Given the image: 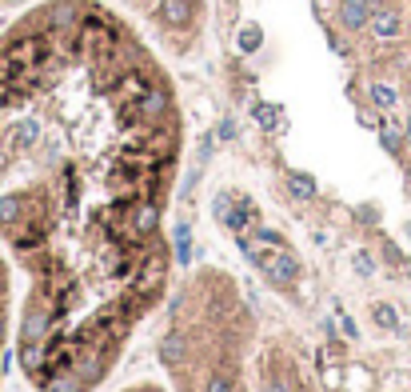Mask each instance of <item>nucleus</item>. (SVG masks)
I'll return each instance as SVG.
<instances>
[{
  "mask_svg": "<svg viewBox=\"0 0 411 392\" xmlns=\"http://www.w3.org/2000/svg\"><path fill=\"white\" fill-rule=\"evenodd\" d=\"M260 40H264V36H260V28H255V24H248V28L240 33V49H244V52H255V49H260Z\"/></svg>",
  "mask_w": 411,
  "mask_h": 392,
  "instance_id": "nucleus-6",
  "label": "nucleus"
},
{
  "mask_svg": "<svg viewBox=\"0 0 411 392\" xmlns=\"http://www.w3.org/2000/svg\"><path fill=\"white\" fill-rule=\"evenodd\" d=\"M160 17H164V24H172V28H184L192 20V0H164L160 4Z\"/></svg>",
  "mask_w": 411,
  "mask_h": 392,
  "instance_id": "nucleus-3",
  "label": "nucleus"
},
{
  "mask_svg": "<svg viewBox=\"0 0 411 392\" xmlns=\"http://www.w3.org/2000/svg\"><path fill=\"white\" fill-rule=\"evenodd\" d=\"M339 20H344V28H364L367 20H371V0H339Z\"/></svg>",
  "mask_w": 411,
  "mask_h": 392,
  "instance_id": "nucleus-2",
  "label": "nucleus"
},
{
  "mask_svg": "<svg viewBox=\"0 0 411 392\" xmlns=\"http://www.w3.org/2000/svg\"><path fill=\"white\" fill-rule=\"evenodd\" d=\"M132 392H160V389H152V384H140V389H132Z\"/></svg>",
  "mask_w": 411,
  "mask_h": 392,
  "instance_id": "nucleus-9",
  "label": "nucleus"
},
{
  "mask_svg": "<svg viewBox=\"0 0 411 392\" xmlns=\"http://www.w3.org/2000/svg\"><path fill=\"white\" fill-rule=\"evenodd\" d=\"M371 100H376L380 108H392V104H396V88H387V84H371Z\"/></svg>",
  "mask_w": 411,
  "mask_h": 392,
  "instance_id": "nucleus-5",
  "label": "nucleus"
},
{
  "mask_svg": "<svg viewBox=\"0 0 411 392\" xmlns=\"http://www.w3.org/2000/svg\"><path fill=\"white\" fill-rule=\"evenodd\" d=\"M367 24H371L376 36H383V40H387V36H399V17H396V13H371Z\"/></svg>",
  "mask_w": 411,
  "mask_h": 392,
  "instance_id": "nucleus-4",
  "label": "nucleus"
},
{
  "mask_svg": "<svg viewBox=\"0 0 411 392\" xmlns=\"http://www.w3.org/2000/svg\"><path fill=\"white\" fill-rule=\"evenodd\" d=\"M255 120H260V124H276V120H280V108H271V104H255Z\"/></svg>",
  "mask_w": 411,
  "mask_h": 392,
  "instance_id": "nucleus-7",
  "label": "nucleus"
},
{
  "mask_svg": "<svg viewBox=\"0 0 411 392\" xmlns=\"http://www.w3.org/2000/svg\"><path fill=\"white\" fill-rule=\"evenodd\" d=\"M292 184H296V193H300V196H312V180H308V177H296Z\"/></svg>",
  "mask_w": 411,
  "mask_h": 392,
  "instance_id": "nucleus-8",
  "label": "nucleus"
},
{
  "mask_svg": "<svg viewBox=\"0 0 411 392\" xmlns=\"http://www.w3.org/2000/svg\"><path fill=\"white\" fill-rule=\"evenodd\" d=\"M8 300H12V288H8V272H4V264H0V376H4V344H8V320H12V312H8Z\"/></svg>",
  "mask_w": 411,
  "mask_h": 392,
  "instance_id": "nucleus-1",
  "label": "nucleus"
}]
</instances>
